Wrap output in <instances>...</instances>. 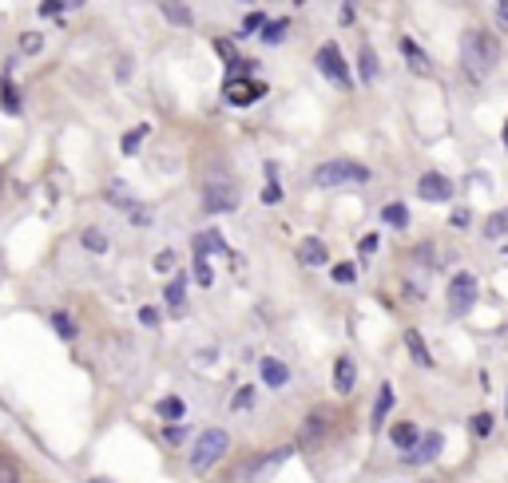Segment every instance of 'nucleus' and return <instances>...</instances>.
<instances>
[{"mask_svg": "<svg viewBox=\"0 0 508 483\" xmlns=\"http://www.w3.org/2000/svg\"><path fill=\"white\" fill-rule=\"evenodd\" d=\"M461 60H464V72H469L473 80H484V75H493L496 64H501V44H496L493 32H464Z\"/></svg>", "mask_w": 508, "mask_h": 483, "instance_id": "nucleus-1", "label": "nucleus"}, {"mask_svg": "<svg viewBox=\"0 0 508 483\" xmlns=\"http://www.w3.org/2000/svg\"><path fill=\"white\" fill-rule=\"evenodd\" d=\"M226 448H231L226 428H207V432H199V440L191 444V471L194 476H207V471L226 456Z\"/></svg>", "mask_w": 508, "mask_h": 483, "instance_id": "nucleus-2", "label": "nucleus"}, {"mask_svg": "<svg viewBox=\"0 0 508 483\" xmlns=\"http://www.w3.org/2000/svg\"><path fill=\"white\" fill-rule=\"evenodd\" d=\"M314 186H326V191H338V186H350V182H365L370 179V171L362 167V163H350V159H330L314 167Z\"/></svg>", "mask_w": 508, "mask_h": 483, "instance_id": "nucleus-3", "label": "nucleus"}, {"mask_svg": "<svg viewBox=\"0 0 508 483\" xmlns=\"http://www.w3.org/2000/svg\"><path fill=\"white\" fill-rule=\"evenodd\" d=\"M239 202H243V194H239V186L234 182H207L203 186V211L207 214H226V211H234Z\"/></svg>", "mask_w": 508, "mask_h": 483, "instance_id": "nucleus-4", "label": "nucleus"}, {"mask_svg": "<svg viewBox=\"0 0 508 483\" xmlns=\"http://www.w3.org/2000/svg\"><path fill=\"white\" fill-rule=\"evenodd\" d=\"M318 72L326 75L330 84H338V87H350V64L342 60V52H338V44H322L318 48Z\"/></svg>", "mask_w": 508, "mask_h": 483, "instance_id": "nucleus-5", "label": "nucleus"}, {"mask_svg": "<svg viewBox=\"0 0 508 483\" xmlns=\"http://www.w3.org/2000/svg\"><path fill=\"white\" fill-rule=\"evenodd\" d=\"M473 301H477V278L473 273H457V278L449 281V310L453 313H469Z\"/></svg>", "mask_w": 508, "mask_h": 483, "instance_id": "nucleus-6", "label": "nucleus"}, {"mask_svg": "<svg viewBox=\"0 0 508 483\" xmlns=\"http://www.w3.org/2000/svg\"><path fill=\"white\" fill-rule=\"evenodd\" d=\"M266 92H270V87L254 84V80H226V87H223L226 104H234V107H251L254 100H263Z\"/></svg>", "mask_w": 508, "mask_h": 483, "instance_id": "nucleus-7", "label": "nucleus"}, {"mask_svg": "<svg viewBox=\"0 0 508 483\" xmlns=\"http://www.w3.org/2000/svg\"><path fill=\"white\" fill-rule=\"evenodd\" d=\"M417 194L425 202H449L453 199V182L445 179V174H437V171H429V174H421V182H417Z\"/></svg>", "mask_w": 508, "mask_h": 483, "instance_id": "nucleus-8", "label": "nucleus"}, {"mask_svg": "<svg viewBox=\"0 0 508 483\" xmlns=\"http://www.w3.org/2000/svg\"><path fill=\"white\" fill-rule=\"evenodd\" d=\"M402 56H405V68L413 75H421V80H425V75H433V60L425 56V48H421L413 36H402Z\"/></svg>", "mask_w": 508, "mask_h": 483, "instance_id": "nucleus-9", "label": "nucleus"}, {"mask_svg": "<svg viewBox=\"0 0 508 483\" xmlns=\"http://www.w3.org/2000/svg\"><path fill=\"white\" fill-rule=\"evenodd\" d=\"M326 432H330V412L318 409V412L306 416V424H302V436H298V440L310 448V444H322V440H326Z\"/></svg>", "mask_w": 508, "mask_h": 483, "instance_id": "nucleus-10", "label": "nucleus"}, {"mask_svg": "<svg viewBox=\"0 0 508 483\" xmlns=\"http://www.w3.org/2000/svg\"><path fill=\"white\" fill-rule=\"evenodd\" d=\"M354 384H358V365H354L350 357H338L334 360V392H338V397H350Z\"/></svg>", "mask_w": 508, "mask_h": 483, "instance_id": "nucleus-11", "label": "nucleus"}, {"mask_svg": "<svg viewBox=\"0 0 508 483\" xmlns=\"http://www.w3.org/2000/svg\"><path fill=\"white\" fill-rule=\"evenodd\" d=\"M298 261H302V266H326V261H330L326 242H322V238H302L298 242Z\"/></svg>", "mask_w": 508, "mask_h": 483, "instance_id": "nucleus-12", "label": "nucleus"}, {"mask_svg": "<svg viewBox=\"0 0 508 483\" xmlns=\"http://www.w3.org/2000/svg\"><path fill=\"white\" fill-rule=\"evenodd\" d=\"M437 452H441V436L429 432V436H421V440L409 448L405 459H409V464H429V459H437Z\"/></svg>", "mask_w": 508, "mask_h": 483, "instance_id": "nucleus-13", "label": "nucleus"}, {"mask_svg": "<svg viewBox=\"0 0 508 483\" xmlns=\"http://www.w3.org/2000/svg\"><path fill=\"white\" fill-rule=\"evenodd\" d=\"M389 412H393V384H382V392H377V400H374V416H370L374 432H382V424H385Z\"/></svg>", "mask_w": 508, "mask_h": 483, "instance_id": "nucleus-14", "label": "nucleus"}, {"mask_svg": "<svg viewBox=\"0 0 508 483\" xmlns=\"http://www.w3.org/2000/svg\"><path fill=\"white\" fill-rule=\"evenodd\" d=\"M159 13H164L175 28H191L194 25V16H191V8L183 5V0H159Z\"/></svg>", "mask_w": 508, "mask_h": 483, "instance_id": "nucleus-15", "label": "nucleus"}, {"mask_svg": "<svg viewBox=\"0 0 508 483\" xmlns=\"http://www.w3.org/2000/svg\"><path fill=\"white\" fill-rule=\"evenodd\" d=\"M226 250V238L219 230H203V234H194V258H207V254H219Z\"/></svg>", "mask_w": 508, "mask_h": 483, "instance_id": "nucleus-16", "label": "nucleus"}, {"mask_svg": "<svg viewBox=\"0 0 508 483\" xmlns=\"http://www.w3.org/2000/svg\"><path fill=\"white\" fill-rule=\"evenodd\" d=\"M258 372H263V380L270 384V389H283V384L290 380V369H286L278 357H266L263 365H258Z\"/></svg>", "mask_w": 508, "mask_h": 483, "instance_id": "nucleus-17", "label": "nucleus"}, {"mask_svg": "<svg viewBox=\"0 0 508 483\" xmlns=\"http://www.w3.org/2000/svg\"><path fill=\"white\" fill-rule=\"evenodd\" d=\"M405 349H409V357H413L421 369H433V353L425 349V341H421L417 329H409V333H405Z\"/></svg>", "mask_w": 508, "mask_h": 483, "instance_id": "nucleus-18", "label": "nucleus"}, {"mask_svg": "<svg viewBox=\"0 0 508 483\" xmlns=\"http://www.w3.org/2000/svg\"><path fill=\"white\" fill-rule=\"evenodd\" d=\"M389 440H393L397 448H402V452H409V448H413L417 440H421V432H417V424H393V432H389Z\"/></svg>", "mask_w": 508, "mask_h": 483, "instance_id": "nucleus-19", "label": "nucleus"}, {"mask_svg": "<svg viewBox=\"0 0 508 483\" xmlns=\"http://www.w3.org/2000/svg\"><path fill=\"white\" fill-rule=\"evenodd\" d=\"M0 107H5L8 115H20V112H25V100H20V92H16L13 80L0 84Z\"/></svg>", "mask_w": 508, "mask_h": 483, "instance_id": "nucleus-20", "label": "nucleus"}, {"mask_svg": "<svg viewBox=\"0 0 508 483\" xmlns=\"http://www.w3.org/2000/svg\"><path fill=\"white\" fill-rule=\"evenodd\" d=\"M358 75H362V84H374L377 80V52L370 48V44L358 52Z\"/></svg>", "mask_w": 508, "mask_h": 483, "instance_id": "nucleus-21", "label": "nucleus"}, {"mask_svg": "<svg viewBox=\"0 0 508 483\" xmlns=\"http://www.w3.org/2000/svg\"><path fill=\"white\" fill-rule=\"evenodd\" d=\"M155 412L164 416L167 424H179V420H183V412H187V404H183L179 397H164V400L155 404Z\"/></svg>", "mask_w": 508, "mask_h": 483, "instance_id": "nucleus-22", "label": "nucleus"}, {"mask_svg": "<svg viewBox=\"0 0 508 483\" xmlns=\"http://www.w3.org/2000/svg\"><path fill=\"white\" fill-rule=\"evenodd\" d=\"M20 479H25V468H20V459L8 456V452H0V483H20Z\"/></svg>", "mask_w": 508, "mask_h": 483, "instance_id": "nucleus-23", "label": "nucleus"}, {"mask_svg": "<svg viewBox=\"0 0 508 483\" xmlns=\"http://www.w3.org/2000/svg\"><path fill=\"white\" fill-rule=\"evenodd\" d=\"M80 242H84V250H88V254H107V234H104V230L88 226V230L80 234Z\"/></svg>", "mask_w": 508, "mask_h": 483, "instance_id": "nucleus-24", "label": "nucleus"}, {"mask_svg": "<svg viewBox=\"0 0 508 483\" xmlns=\"http://www.w3.org/2000/svg\"><path fill=\"white\" fill-rule=\"evenodd\" d=\"M382 222L393 226V230H402V226H409V211L402 202H389V206H382Z\"/></svg>", "mask_w": 508, "mask_h": 483, "instance_id": "nucleus-25", "label": "nucleus"}, {"mask_svg": "<svg viewBox=\"0 0 508 483\" xmlns=\"http://www.w3.org/2000/svg\"><path fill=\"white\" fill-rule=\"evenodd\" d=\"M107 202L124 206V211H132V206H135V199L127 194V182H120V179H112V186H107Z\"/></svg>", "mask_w": 508, "mask_h": 483, "instance_id": "nucleus-26", "label": "nucleus"}, {"mask_svg": "<svg viewBox=\"0 0 508 483\" xmlns=\"http://www.w3.org/2000/svg\"><path fill=\"white\" fill-rule=\"evenodd\" d=\"M183 293H187V278H179V273H175V278H171L167 281V305H171V310H183Z\"/></svg>", "mask_w": 508, "mask_h": 483, "instance_id": "nucleus-27", "label": "nucleus"}, {"mask_svg": "<svg viewBox=\"0 0 508 483\" xmlns=\"http://www.w3.org/2000/svg\"><path fill=\"white\" fill-rule=\"evenodd\" d=\"M508 234V211H496L489 222H484V238H504Z\"/></svg>", "mask_w": 508, "mask_h": 483, "instance_id": "nucleus-28", "label": "nucleus"}, {"mask_svg": "<svg viewBox=\"0 0 508 483\" xmlns=\"http://www.w3.org/2000/svg\"><path fill=\"white\" fill-rule=\"evenodd\" d=\"M40 48H45V36H40V32H25V36H20V44H16L20 56H36Z\"/></svg>", "mask_w": 508, "mask_h": 483, "instance_id": "nucleus-29", "label": "nucleus"}, {"mask_svg": "<svg viewBox=\"0 0 508 483\" xmlns=\"http://www.w3.org/2000/svg\"><path fill=\"white\" fill-rule=\"evenodd\" d=\"M330 278L338 285H354V281H358V266H354V261H338V266L330 270Z\"/></svg>", "mask_w": 508, "mask_h": 483, "instance_id": "nucleus-30", "label": "nucleus"}, {"mask_svg": "<svg viewBox=\"0 0 508 483\" xmlns=\"http://www.w3.org/2000/svg\"><path fill=\"white\" fill-rule=\"evenodd\" d=\"M147 131H151L147 123H139L135 131H127V135H124V143H120V147H124V155H135V147L147 139Z\"/></svg>", "mask_w": 508, "mask_h": 483, "instance_id": "nucleus-31", "label": "nucleus"}, {"mask_svg": "<svg viewBox=\"0 0 508 483\" xmlns=\"http://www.w3.org/2000/svg\"><path fill=\"white\" fill-rule=\"evenodd\" d=\"M52 329H56V333L64 337V341H72V337H75V325H72V317L64 313V310L52 313Z\"/></svg>", "mask_w": 508, "mask_h": 483, "instance_id": "nucleus-32", "label": "nucleus"}, {"mask_svg": "<svg viewBox=\"0 0 508 483\" xmlns=\"http://www.w3.org/2000/svg\"><path fill=\"white\" fill-rule=\"evenodd\" d=\"M286 32H290V20H274V25L263 28V40H266V44H278V40L286 36Z\"/></svg>", "mask_w": 508, "mask_h": 483, "instance_id": "nucleus-33", "label": "nucleus"}, {"mask_svg": "<svg viewBox=\"0 0 508 483\" xmlns=\"http://www.w3.org/2000/svg\"><path fill=\"white\" fill-rule=\"evenodd\" d=\"M194 281L207 290V285H214V270L207 266V258H194Z\"/></svg>", "mask_w": 508, "mask_h": 483, "instance_id": "nucleus-34", "label": "nucleus"}, {"mask_svg": "<svg viewBox=\"0 0 508 483\" xmlns=\"http://www.w3.org/2000/svg\"><path fill=\"white\" fill-rule=\"evenodd\" d=\"M251 404H254V389H251V384H246V389H239V392H234L231 409H234V412H246V409H251Z\"/></svg>", "mask_w": 508, "mask_h": 483, "instance_id": "nucleus-35", "label": "nucleus"}, {"mask_svg": "<svg viewBox=\"0 0 508 483\" xmlns=\"http://www.w3.org/2000/svg\"><path fill=\"white\" fill-rule=\"evenodd\" d=\"M469 432H473V436H489V432H493V416H489V412L473 416V420H469Z\"/></svg>", "mask_w": 508, "mask_h": 483, "instance_id": "nucleus-36", "label": "nucleus"}, {"mask_svg": "<svg viewBox=\"0 0 508 483\" xmlns=\"http://www.w3.org/2000/svg\"><path fill=\"white\" fill-rule=\"evenodd\" d=\"M263 28H266V16H263V13H251V16L243 20L239 32H243V36H254V32H263Z\"/></svg>", "mask_w": 508, "mask_h": 483, "instance_id": "nucleus-37", "label": "nucleus"}, {"mask_svg": "<svg viewBox=\"0 0 508 483\" xmlns=\"http://www.w3.org/2000/svg\"><path fill=\"white\" fill-rule=\"evenodd\" d=\"M214 52H219V56H223V64H226V68H231V64L239 60V56H234V44H231V40H214Z\"/></svg>", "mask_w": 508, "mask_h": 483, "instance_id": "nucleus-38", "label": "nucleus"}, {"mask_svg": "<svg viewBox=\"0 0 508 483\" xmlns=\"http://www.w3.org/2000/svg\"><path fill=\"white\" fill-rule=\"evenodd\" d=\"M164 440L167 444H183V440H187V428H183V424H167L164 428Z\"/></svg>", "mask_w": 508, "mask_h": 483, "instance_id": "nucleus-39", "label": "nucleus"}, {"mask_svg": "<svg viewBox=\"0 0 508 483\" xmlns=\"http://www.w3.org/2000/svg\"><path fill=\"white\" fill-rule=\"evenodd\" d=\"M151 266H155L159 273H171V270H175V254H171V250H164V254H155V261H151Z\"/></svg>", "mask_w": 508, "mask_h": 483, "instance_id": "nucleus-40", "label": "nucleus"}, {"mask_svg": "<svg viewBox=\"0 0 508 483\" xmlns=\"http://www.w3.org/2000/svg\"><path fill=\"white\" fill-rule=\"evenodd\" d=\"M354 13H358V0H342V25H354Z\"/></svg>", "mask_w": 508, "mask_h": 483, "instance_id": "nucleus-41", "label": "nucleus"}, {"mask_svg": "<svg viewBox=\"0 0 508 483\" xmlns=\"http://www.w3.org/2000/svg\"><path fill=\"white\" fill-rule=\"evenodd\" d=\"M139 321H144L147 329L159 325V310H155V305H144V310H139Z\"/></svg>", "mask_w": 508, "mask_h": 483, "instance_id": "nucleus-42", "label": "nucleus"}, {"mask_svg": "<svg viewBox=\"0 0 508 483\" xmlns=\"http://www.w3.org/2000/svg\"><path fill=\"white\" fill-rule=\"evenodd\" d=\"M60 8H64L60 0H40V16H45V20L48 16H60Z\"/></svg>", "mask_w": 508, "mask_h": 483, "instance_id": "nucleus-43", "label": "nucleus"}, {"mask_svg": "<svg viewBox=\"0 0 508 483\" xmlns=\"http://www.w3.org/2000/svg\"><path fill=\"white\" fill-rule=\"evenodd\" d=\"M278 199H283V186H278V182H270L266 191H263V202H270V206H274Z\"/></svg>", "mask_w": 508, "mask_h": 483, "instance_id": "nucleus-44", "label": "nucleus"}, {"mask_svg": "<svg viewBox=\"0 0 508 483\" xmlns=\"http://www.w3.org/2000/svg\"><path fill=\"white\" fill-rule=\"evenodd\" d=\"M362 254H365V258L377 254V234H365V238H362Z\"/></svg>", "mask_w": 508, "mask_h": 483, "instance_id": "nucleus-45", "label": "nucleus"}, {"mask_svg": "<svg viewBox=\"0 0 508 483\" xmlns=\"http://www.w3.org/2000/svg\"><path fill=\"white\" fill-rule=\"evenodd\" d=\"M453 226H457V230L469 226V211H453Z\"/></svg>", "mask_w": 508, "mask_h": 483, "instance_id": "nucleus-46", "label": "nucleus"}, {"mask_svg": "<svg viewBox=\"0 0 508 483\" xmlns=\"http://www.w3.org/2000/svg\"><path fill=\"white\" fill-rule=\"evenodd\" d=\"M501 20L508 25V0H501Z\"/></svg>", "mask_w": 508, "mask_h": 483, "instance_id": "nucleus-47", "label": "nucleus"}, {"mask_svg": "<svg viewBox=\"0 0 508 483\" xmlns=\"http://www.w3.org/2000/svg\"><path fill=\"white\" fill-rule=\"evenodd\" d=\"M60 5H84V0H60Z\"/></svg>", "mask_w": 508, "mask_h": 483, "instance_id": "nucleus-48", "label": "nucleus"}, {"mask_svg": "<svg viewBox=\"0 0 508 483\" xmlns=\"http://www.w3.org/2000/svg\"><path fill=\"white\" fill-rule=\"evenodd\" d=\"M504 147H508V123H504Z\"/></svg>", "mask_w": 508, "mask_h": 483, "instance_id": "nucleus-49", "label": "nucleus"}, {"mask_svg": "<svg viewBox=\"0 0 508 483\" xmlns=\"http://www.w3.org/2000/svg\"><path fill=\"white\" fill-rule=\"evenodd\" d=\"M92 483H112V479H92Z\"/></svg>", "mask_w": 508, "mask_h": 483, "instance_id": "nucleus-50", "label": "nucleus"}, {"mask_svg": "<svg viewBox=\"0 0 508 483\" xmlns=\"http://www.w3.org/2000/svg\"><path fill=\"white\" fill-rule=\"evenodd\" d=\"M294 5H306V0H294Z\"/></svg>", "mask_w": 508, "mask_h": 483, "instance_id": "nucleus-51", "label": "nucleus"}, {"mask_svg": "<svg viewBox=\"0 0 508 483\" xmlns=\"http://www.w3.org/2000/svg\"><path fill=\"white\" fill-rule=\"evenodd\" d=\"M0 182H5V171H0Z\"/></svg>", "mask_w": 508, "mask_h": 483, "instance_id": "nucleus-52", "label": "nucleus"}]
</instances>
